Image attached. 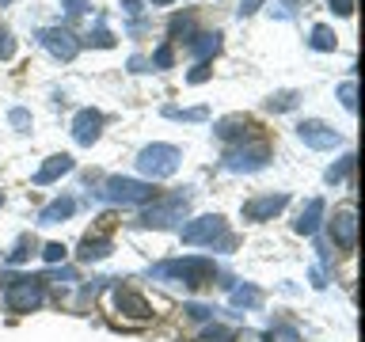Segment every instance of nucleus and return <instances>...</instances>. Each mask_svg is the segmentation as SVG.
I'll return each mask as SVG.
<instances>
[{"instance_id": "1", "label": "nucleus", "mask_w": 365, "mask_h": 342, "mask_svg": "<svg viewBox=\"0 0 365 342\" xmlns=\"http://www.w3.org/2000/svg\"><path fill=\"white\" fill-rule=\"evenodd\" d=\"M153 278H171V281H182L187 289H202V285H213L217 266L210 259H175L153 266Z\"/></svg>"}, {"instance_id": "2", "label": "nucleus", "mask_w": 365, "mask_h": 342, "mask_svg": "<svg viewBox=\"0 0 365 342\" xmlns=\"http://www.w3.org/2000/svg\"><path fill=\"white\" fill-rule=\"evenodd\" d=\"M96 198L114 202V205H145V202H156V190L145 179L110 175V179H103V190H96Z\"/></svg>"}, {"instance_id": "3", "label": "nucleus", "mask_w": 365, "mask_h": 342, "mask_svg": "<svg viewBox=\"0 0 365 342\" xmlns=\"http://www.w3.org/2000/svg\"><path fill=\"white\" fill-rule=\"evenodd\" d=\"M179 236H182V244L187 247H213V244H221V247H232V236H228V224H225V217H194L190 224H182L179 228Z\"/></svg>"}, {"instance_id": "4", "label": "nucleus", "mask_w": 365, "mask_h": 342, "mask_svg": "<svg viewBox=\"0 0 365 342\" xmlns=\"http://www.w3.org/2000/svg\"><path fill=\"white\" fill-rule=\"evenodd\" d=\"M179 160H182V152L175 145H148L137 152V171L148 179H168L179 171Z\"/></svg>"}, {"instance_id": "5", "label": "nucleus", "mask_w": 365, "mask_h": 342, "mask_svg": "<svg viewBox=\"0 0 365 342\" xmlns=\"http://www.w3.org/2000/svg\"><path fill=\"white\" fill-rule=\"evenodd\" d=\"M4 285H8V289H4L8 312H31V308H38L46 301L42 278H8Z\"/></svg>"}, {"instance_id": "6", "label": "nucleus", "mask_w": 365, "mask_h": 342, "mask_svg": "<svg viewBox=\"0 0 365 342\" xmlns=\"http://www.w3.org/2000/svg\"><path fill=\"white\" fill-rule=\"evenodd\" d=\"M187 205H190V194H171V198H164V202H153L148 209L141 213V221L137 224H145V228H168V224H175V221H182V213H187Z\"/></svg>"}, {"instance_id": "7", "label": "nucleus", "mask_w": 365, "mask_h": 342, "mask_svg": "<svg viewBox=\"0 0 365 342\" xmlns=\"http://www.w3.org/2000/svg\"><path fill=\"white\" fill-rule=\"evenodd\" d=\"M38 42L57 57V61H73V57L80 53V42L68 27H46V31H38Z\"/></svg>"}, {"instance_id": "8", "label": "nucleus", "mask_w": 365, "mask_h": 342, "mask_svg": "<svg viewBox=\"0 0 365 342\" xmlns=\"http://www.w3.org/2000/svg\"><path fill=\"white\" fill-rule=\"evenodd\" d=\"M297 137H301L308 148H319V152H324V148H335L342 141L339 130H331L327 122H316V118H304L301 125H297Z\"/></svg>"}, {"instance_id": "9", "label": "nucleus", "mask_w": 365, "mask_h": 342, "mask_svg": "<svg viewBox=\"0 0 365 342\" xmlns=\"http://www.w3.org/2000/svg\"><path fill=\"white\" fill-rule=\"evenodd\" d=\"M270 148L267 145H251V148H236V152L225 156V171H259L267 167Z\"/></svg>"}, {"instance_id": "10", "label": "nucleus", "mask_w": 365, "mask_h": 342, "mask_svg": "<svg viewBox=\"0 0 365 342\" xmlns=\"http://www.w3.org/2000/svg\"><path fill=\"white\" fill-rule=\"evenodd\" d=\"M289 205V194H262V198L244 202V221H270Z\"/></svg>"}, {"instance_id": "11", "label": "nucleus", "mask_w": 365, "mask_h": 342, "mask_svg": "<svg viewBox=\"0 0 365 342\" xmlns=\"http://www.w3.org/2000/svg\"><path fill=\"white\" fill-rule=\"evenodd\" d=\"M331 239H335L342 251H354V244H358V221H354V209H350V205L331 217Z\"/></svg>"}, {"instance_id": "12", "label": "nucleus", "mask_w": 365, "mask_h": 342, "mask_svg": "<svg viewBox=\"0 0 365 342\" xmlns=\"http://www.w3.org/2000/svg\"><path fill=\"white\" fill-rule=\"evenodd\" d=\"M99 133H103V114H99V110H80L76 118H73L76 145H96Z\"/></svg>"}, {"instance_id": "13", "label": "nucleus", "mask_w": 365, "mask_h": 342, "mask_svg": "<svg viewBox=\"0 0 365 342\" xmlns=\"http://www.w3.org/2000/svg\"><path fill=\"white\" fill-rule=\"evenodd\" d=\"M114 308H118V312H125L130 319H148V316H153L148 301H145L141 293H133V289H114Z\"/></svg>"}, {"instance_id": "14", "label": "nucleus", "mask_w": 365, "mask_h": 342, "mask_svg": "<svg viewBox=\"0 0 365 342\" xmlns=\"http://www.w3.org/2000/svg\"><path fill=\"white\" fill-rule=\"evenodd\" d=\"M73 171V156H65V152H57V156H50L46 164L34 171V182L38 187H46V182H53V179H61V175H68Z\"/></svg>"}, {"instance_id": "15", "label": "nucleus", "mask_w": 365, "mask_h": 342, "mask_svg": "<svg viewBox=\"0 0 365 342\" xmlns=\"http://www.w3.org/2000/svg\"><path fill=\"white\" fill-rule=\"evenodd\" d=\"M221 141H244V137L251 133V118H244V114H228V118L217 122V130H213Z\"/></svg>"}, {"instance_id": "16", "label": "nucleus", "mask_w": 365, "mask_h": 342, "mask_svg": "<svg viewBox=\"0 0 365 342\" xmlns=\"http://www.w3.org/2000/svg\"><path fill=\"white\" fill-rule=\"evenodd\" d=\"M324 209H327L324 198H308V205L301 209V217H297V224H293V228H297L301 236H312L316 228H319V217H324Z\"/></svg>"}, {"instance_id": "17", "label": "nucleus", "mask_w": 365, "mask_h": 342, "mask_svg": "<svg viewBox=\"0 0 365 342\" xmlns=\"http://www.w3.org/2000/svg\"><path fill=\"white\" fill-rule=\"evenodd\" d=\"M80 262H103L110 255V239L107 236H84V244H80Z\"/></svg>"}, {"instance_id": "18", "label": "nucleus", "mask_w": 365, "mask_h": 342, "mask_svg": "<svg viewBox=\"0 0 365 342\" xmlns=\"http://www.w3.org/2000/svg\"><path fill=\"white\" fill-rule=\"evenodd\" d=\"M187 46H190V53L198 57V61H205V57H213L217 50H221V34H217V31H202V34H194Z\"/></svg>"}, {"instance_id": "19", "label": "nucleus", "mask_w": 365, "mask_h": 342, "mask_svg": "<svg viewBox=\"0 0 365 342\" xmlns=\"http://www.w3.org/2000/svg\"><path fill=\"white\" fill-rule=\"evenodd\" d=\"M73 209H76L73 198H57V202H50V205L38 213V224H61L65 217H73Z\"/></svg>"}, {"instance_id": "20", "label": "nucleus", "mask_w": 365, "mask_h": 342, "mask_svg": "<svg viewBox=\"0 0 365 342\" xmlns=\"http://www.w3.org/2000/svg\"><path fill=\"white\" fill-rule=\"evenodd\" d=\"M228 304L244 308V312H247V308H259L262 304V289H255V285H236V289L228 293Z\"/></svg>"}, {"instance_id": "21", "label": "nucleus", "mask_w": 365, "mask_h": 342, "mask_svg": "<svg viewBox=\"0 0 365 342\" xmlns=\"http://www.w3.org/2000/svg\"><path fill=\"white\" fill-rule=\"evenodd\" d=\"M308 42H312V50H319V53H331V50L339 46L335 31H331V27H324V23H319V27H312V38H308Z\"/></svg>"}, {"instance_id": "22", "label": "nucleus", "mask_w": 365, "mask_h": 342, "mask_svg": "<svg viewBox=\"0 0 365 342\" xmlns=\"http://www.w3.org/2000/svg\"><path fill=\"white\" fill-rule=\"evenodd\" d=\"M297 99H301L297 91H278V95H270V99H267V110H270V114H285V110H293V107H297Z\"/></svg>"}, {"instance_id": "23", "label": "nucleus", "mask_w": 365, "mask_h": 342, "mask_svg": "<svg viewBox=\"0 0 365 342\" xmlns=\"http://www.w3.org/2000/svg\"><path fill=\"white\" fill-rule=\"evenodd\" d=\"M205 114H210L205 107H187V110L182 107H164V118H179V122H202Z\"/></svg>"}, {"instance_id": "24", "label": "nucleus", "mask_w": 365, "mask_h": 342, "mask_svg": "<svg viewBox=\"0 0 365 342\" xmlns=\"http://www.w3.org/2000/svg\"><path fill=\"white\" fill-rule=\"evenodd\" d=\"M267 342H301V331L289 327V323H274L267 331Z\"/></svg>"}, {"instance_id": "25", "label": "nucleus", "mask_w": 365, "mask_h": 342, "mask_svg": "<svg viewBox=\"0 0 365 342\" xmlns=\"http://www.w3.org/2000/svg\"><path fill=\"white\" fill-rule=\"evenodd\" d=\"M171 38H179V34H182V38H194V16H171Z\"/></svg>"}, {"instance_id": "26", "label": "nucleus", "mask_w": 365, "mask_h": 342, "mask_svg": "<svg viewBox=\"0 0 365 342\" xmlns=\"http://www.w3.org/2000/svg\"><path fill=\"white\" fill-rule=\"evenodd\" d=\"M91 46H103V50H110L114 46V34L107 31V23H103V16L96 19V31H91V38H88Z\"/></svg>"}, {"instance_id": "27", "label": "nucleus", "mask_w": 365, "mask_h": 342, "mask_svg": "<svg viewBox=\"0 0 365 342\" xmlns=\"http://www.w3.org/2000/svg\"><path fill=\"white\" fill-rule=\"evenodd\" d=\"M34 255V239L31 236H19V244H16V251L8 255V262H27Z\"/></svg>"}, {"instance_id": "28", "label": "nucleus", "mask_w": 365, "mask_h": 342, "mask_svg": "<svg viewBox=\"0 0 365 342\" xmlns=\"http://www.w3.org/2000/svg\"><path fill=\"white\" fill-rule=\"evenodd\" d=\"M350 171H354V156H342L339 164H335V167L327 171V182H342V179L350 175Z\"/></svg>"}, {"instance_id": "29", "label": "nucleus", "mask_w": 365, "mask_h": 342, "mask_svg": "<svg viewBox=\"0 0 365 342\" xmlns=\"http://www.w3.org/2000/svg\"><path fill=\"white\" fill-rule=\"evenodd\" d=\"M198 342H236V335L228 327H205Z\"/></svg>"}, {"instance_id": "30", "label": "nucleus", "mask_w": 365, "mask_h": 342, "mask_svg": "<svg viewBox=\"0 0 365 342\" xmlns=\"http://www.w3.org/2000/svg\"><path fill=\"white\" fill-rule=\"evenodd\" d=\"M171 57H175V53H171V42H164L153 53V61H148V65H153V68H171Z\"/></svg>"}, {"instance_id": "31", "label": "nucleus", "mask_w": 365, "mask_h": 342, "mask_svg": "<svg viewBox=\"0 0 365 342\" xmlns=\"http://www.w3.org/2000/svg\"><path fill=\"white\" fill-rule=\"evenodd\" d=\"M354 91H358V84H354V80H346V84H339V99H342V107H346V110H354V107H358V99H354Z\"/></svg>"}, {"instance_id": "32", "label": "nucleus", "mask_w": 365, "mask_h": 342, "mask_svg": "<svg viewBox=\"0 0 365 342\" xmlns=\"http://www.w3.org/2000/svg\"><path fill=\"white\" fill-rule=\"evenodd\" d=\"M8 122L16 125V130H31V110H23V107H11V110H8Z\"/></svg>"}, {"instance_id": "33", "label": "nucleus", "mask_w": 365, "mask_h": 342, "mask_svg": "<svg viewBox=\"0 0 365 342\" xmlns=\"http://www.w3.org/2000/svg\"><path fill=\"white\" fill-rule=\"evenodd\" d=\"M11 53H16V38H11V31L0 27V61H8Z\"/></svg>"}, {"instance_id": "34", "label": "nucleus", "mask_w": 365, "mask_h": 342, "mask_svg": "<svg viewBox=\"0 0 365 342\" xmlns=\"http://www.w3.org/2000/svg\"><path fill=\"white\" fill-rule=\"evenodd\" d=\"M42 259H46V262H61V259H65V244H46V247H42Z\"/></svg>"}, {"instance_id": "35", "label": "nucleus", "mask_w": 365, "mask_h": 342, "mask_svg": "<svg viewBox=\"0 0 365 342\" xmlns=\"http://www.w3.org/2000/svg\"><path fill=\"white\" fill-rule=\"evenodd\" d=\"M187 80H190V84H202V80H210V65L198 61V65H194L190 73H187Z\"/></svg>"}, {"instance_id": "36", "label": "nucleus", "mask_w": 365, "mask_h": 342, "mask_svg": "<svg viewBox=\"0 0 365 342\" xmlns=\"http://www.w3.org/2000/svg\"><path fill=\"white\" fill-rule=\"evenodd\" d=\"M187 316H190V319H210L213 308H205V304H187Z\"/></svg>"}, {"instance_id": "37", "label": "nucleus", "mask_w": 365, "mask_h": 342, "mask_svg": "<svg viewBox=\"0 0 365 342\" xmlns=\"http://www.w3.org/2000/svg\"><path fill=\"white\" fill-rule=\"evenodd\" d=\"M331 11H335V16H350V11H354V0H331Z\"/></svg>"}, {"instance_id": "38", "label": "nucleus", "mask_w": 365, "mask_h": 342, "mask_svg": "<svg viewBox=\"0 0 365 342\" xmlns=\"http://www.w3.org/2000/svg\"><path fill=\"white\" fill-rule=\"evenodd\" d=\"M262 0H240V16H251V11H259Z\"/></svg>"}, {"instance_id": "39", "label": "nucleus", "mask_w": 365, "mask_h": 342, "mask_svg": "<svg viewBox=\"0 0 365 342\" xmlns=\"http://www.w3.org/2000/svg\"><path fill=\"white\" fill-rule=\"evenodd\" d=\"M68 16H80V11H88V0H65Z\"/></svg>"}, {"instance_id": "40", "label": "nucleus", "mask_w": 365, "mask_h": 342, "mask_svg": "<svg viewBox=\"0 0 365 342\" xmlns=\"http://www.w3.org/2000/svg\"><path fill=\"white\" fill-rule=\"evenodd\" d=\"M312 285H316V289H324V285H327V278H324V266H312Z\"/></svg>"}, {"instance_id": "41", "label": "nucleus", "mask_w": 365, "mask_h": 342, "mask_svg": "<svg viewBox=\"0 0 365 342\" xmlns=\"http://www.w3.org/2000/svg\"><path fill=\"white\" fill-rule=\"evenodd\" d=\"M130 68H133V73H148V61H145V57H130Z\"/></svg>"}, {"instance_id": "42", "label": "nucleus", "mask_w": 365, "mask_h": 342, "mask_svg": "<svg viewBox=\"0 0 365 342\" xmlns=\"http://www.w3.org/2000/svg\"><path fill=\"white\" fill-rule=\"evenodd\" d=\"M148 4H171V0H148Z\"/></svg>"}, {"instance_id": "43", "label": "nucleus", "mask_w": 365, "mask_h": 342, "mask_svg": "<svg viewBox=\"0 0 365 342\" xmlns=\"http://www.w3.org/2000/svg\"><path fill=\"white\" fill-rule=\"evenodd\" d=\"M0 202H4V194H0Z\"/></svg>"}]
</instances>
